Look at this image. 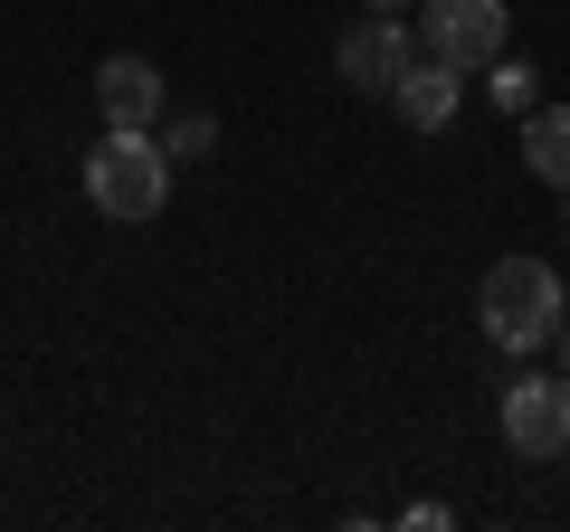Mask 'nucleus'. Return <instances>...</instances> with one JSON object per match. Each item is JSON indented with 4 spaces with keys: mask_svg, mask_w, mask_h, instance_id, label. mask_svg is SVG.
I'll list each match as a JSON object with an SVG mask.
<instances>
[{
    "mask_svg": "<svg viewBox=\"0 0 570 532\" xmlns=\"http://www.w3.org/2000/svg\"><path fill=\"white\" fill-rule=\"evenodd\" d=\"M570 295H561V276H551L542 257H494L485 266V286H475V324H485V343L494 352H542V343H561V324H570Z\"/></svg>",
    "mask_w": 570,
    "mask_h": 532,
    "instance_id": "nucleus-1",
    "label": "nucleus"
},
{
    "mask_svg": "<svg viewBox=\"0 0 570 532\" xmlns=\"http://www.w3.org/2000/svg\"><path fill=\"white\" fill-rule=\"evenodd\" d=\"M86 200H96L115 228H142V219H163V200H171V152H163V134L105 124V144L86 152Z\"/></svg>",
    "mask_w": 570,
    "mask_h": 532,
    "instance_id": "nucleus-2",
    "label": "nucleus"
},
{
    "mask_svg": "<svg viewBox=\"0 0 570 532\" xmlns=\"http://www.w3.org/2000/svg\"><path fill=\"white\" fill-rule=\"evenodd\" d=\"M504 447L532 456V466L570 456V371L561 381H551V371H513L504 381Z\"/></svg>",
    "mask_w": 570,
    "mask_h": 532,
    "instance_id": "nucleus-3",
    "label": "nucleus"
},
{
    "mask_svg": "<svg viewBox=\"0 0 570 532\" xmlns=\"http://www.w3.org/2000/svg\"><path fill=\"white\" fill-rule=\"evenodd\" d=\"M333 67H343L352 96H390V86L419 67V39H409L400 10H362V20L343 29V48H333Z\"/></svg>",
    "mask_w": 570,
    "mask_h": 532,
    "instance_id": "nucleus-4",
    "label": "nucleus"
},
{
    "mask_svg": "<svg viewBox=\"0 0 570 532\" xmlns=\"http://www.w3.org/2000/svg\"><path fill=\"white\" fill-rule=\"evenodd\" d=\"M419 48L448 67L504 58V0H419Z\"/></svg>",
    "mask_w": 570,
    "mask_h": 532,
    "instance_id": "nucleus-5",
    "label": "nucleus"
},
{
    "mask_svg": "<svg viewBox=\"0 0 570 532\" xmlns=\"http://www.w3.org/2000/svg\"><path fill=\"white\" fill-rule=\"evenodd\" d=\"M96 115L153 134V124H163V67L134 58V48H124V58H105V67H96Z\"/></svg>",
    "mask_w": 570,
    "mask_h": 532,
    "instance_id": "nucleus-6",
    "label": "nucleus"
},
{
    "mask_svg": "<svg viewBox=\"0 0 570 532\" xmlns=\"http://www.w3.org/2000/svg\"><path fill=\"white\" fill-rule=\"evenodd\" d=\"M390 105H400V124H409V134H448V124H456V105H466V67L419 58L400 86H390Z\"/></svg>",
    "mask_w": 570,
    "mask_h": 532,
    "instance_id": "nucleus-7",
    "label": "nucleus"
},
{
    "mask_svg": "<svg viewBox=\"0 0 570 532\" xmlns=\"http://www.w3.org/2000/svg\"><path fill=\"white\" fill-rule=\"evenodd\" d=\"M523 162H532V181L570 190V105H532L523 115Z\"/></svg>",
    "mask_w": 570,
    "mask_h": 532,
    "instance_id": "nucleus-8",
    "label": "nucleus"
},
{
    "mask_svg": "<svg viewBox=\"0 0 570 532\" xmlns=\"http://www.w3.org/2000/svg\"><path fill=\"white\" fill-rule=\"evenodd\" d=\"M485 96L504 105V115H532V105H542V77H532L523 58H485Z\"/></svg>",
    "mask_w": 570,
    "mask_h": 532,
    "instance_id": "nucleus-9",
    "label": "nucleus"
},
{
    "mask_svg": "<svg viewBox=\"0 0 570 532\" xmlns=\"http://www.w3.org/2000/svg\"><path fill=\"white\" fill-rule=\"evenodd\" d=\"M163 152H171V162H209V152H219V115H171L163 124Z\"/></svg>",
    "mask_w": 570,
    "mask_h": 532,
    "instance_id": "nucleus-10",
    "label": "nucleus"
},
{
    "mask_svg": "<svg viewBox=\"0 0 570 532\" xmlns=\"http://www.w3.org/2000/svg\"><path fill=\"white\" fill-rule=\"evenodd\" d=\"M362 10H409V0H362Z\"/></svg>",
    "mask_w": 570,
    "mask_h": 532,
    "instance_id": "nucleus-11",
    "label": "nucleus"
},
{
    "mask_svg": "<svg viewBox=\"0 0 570 532\" xmlns=\"http://www.w3.org/2000/svg\"><path fill=\"white\" fill-rule=\"evenodd\" d=\"M561 352H570V324H561Z\"/></svg>",
    "mask_w": 570,
    "mask_h": 532,
    "instance_id": "nucleus-12",
    "label": "nucleus"
},
{
    "mask_svg": "<svg viewBox=\"0 0 570 532\" xmlns=\"http://www.w3.org/2000/svg\"><path fill=\"white\" fill-rule=\"evenodd\" d=\"M561 200H570V190H561Z\"/></svg>",
    "mask_w": 570,
    "mask_h": 532,
    "instance_id": "nucleus-13",
    "label": "nucleus"
}]
</instances>
